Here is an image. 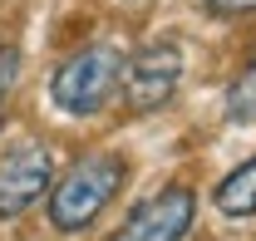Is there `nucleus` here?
I'll return each instance as SVG.
<instances>
[{"mask_svg": "<svg viewBox=\"0 0 256 241\" xmlns=\"http://www.w3.org/2000/svg\"><path fill=\"white\" fill-rule=\"evenodd\" d=\"M118 182H124V162H118L114 152H89V158H79L60 182H50V226L64 232V236L84 232L98 212L114 202Z\"/></svg>", "mask_w": 256, "mask_h": 241, "instance_id": "f257e3e1", "label": "nucleus"}, {"mask_svg": "<svg viewBox=\"0 0 256 241\" xmlns=\"http://www.w3.org/2000/svg\"><path fill=\"white\" fill-rule=\"evenodd\" d=\"M118 79H124V54L114 44H89L79 50L74 60H64L50 79V98L60 104L64 114H98L114 94H118Z\"/></svg>", "mask_w": 256, "mask_h": 241, "instance_id": "f03ea898", "label": "nucleus"}, {"mask_svg": "<svg viewBox=\"0 0 256 241\" xmlns=\"http://www.w3.org/2000/svg\"><path fill=\"white\" fill-rule=\"evenodd\" d=\"M124 104L133 114H153L162 108L178 84H182V44L178 40H158V44H143L133 60H124Z\"/></svg>", "mask_w": 256, "mask_h": 241, "instance_id": "7ed1b4c3", "label": "nucleus"}, {"mask_svg": "<svg viewBox=\"0 0 256 241\" xmlns=\"http://www.w3.org/2000/svg\"><path fill=\"white\" fill-rule=\"evenodd\" d=\"M197 222V197L192 187H162L158 197L138 202L128 212V222L104 241H182Z\"/></svg>", "mask_w": 256, "mask_h": 241, "instance_id": "20e7f679", "label": "nucleus"}, {"mask_svg": "<svg viewBox=\"0 0 256 241\" xmlns=\"http://www.w3.org/2000/svg\"><path fill=\"white\" fill-rule=\"evenodd\" d=\"M54 182V158L44 143H20L0 158V222L20 216L40 202V192H50Z\"/></svg>", "mask_w": 256, "mask_h": 241, "instance_id": "39448f33", "label": "nucleus"}, {"mask_svg": "<svg viewBox=\"0 0 256 241\" xmlns=\"http://www.w3.org/2000/svg\"><path fill=\"white\" fill-rule=\"evenodd\" d=\"M217 207L226 216H256V158L217 182Z\"/></svg>", "mask_w": 256, "mask_h": 241, "instance_id": "423d86ee", "label": "nucleus"}, {"mask_svg": "<svg viewBox=\"0 0 256 241\" xmlns=\"http://www.w3.org/2000/svg\"><path fill=\"white\" fill-rule=\"evenodd\" d=\"M226 118L232 123H252L256 118V60L236 74V84L226 89Z\"/></svg>", "mask_w": 256, "mask_h": 241, "instance_id": "0eeeda50", "label": "nucleus"}, {"mask_svg": "<svg viewBox=\"0 0 256 241\" xmlns=\"http://www.w3.org/2000/svg\"><path fill=\"white\" fill-rule=\"evenodd\" d=\"M15 74H20V50L15 44H0V104H5V94L15 84Z\"/></svg>", "mask_w": 256, "mask_h": 241, "instance_id": "6e6552de", "label": "nucleus"}, {"mask_svg": "<svg viewBox=\"0 0 256 241\" xmlns=\"http://www.w3.org/2000/svg\"><path fill=\"white\" fill-rule=\"evenodd\" d=\"M212 15H252L256 10V0H202Z\"/></svg>", "mask_w": 256, "mask_h": 241, "instance_id": "1a4fd4ad", "label": "nucleus"}, {"mask_svg": "<svg viewBox=\"0 0 256 241\" xmlns=\"http://www.w3.org/2000/svg\"><path fill=\"white\" fill-rule=\"evenodd\" d=\"M0 123H5V108H0Z\"/></svg>", "mask_w": 256, "mask_h": 241, "instance_id": "9d476101", "label": "nucleus"}, {"mask_svg": "<svg viewBox=\"0 0 256 241\" xmlns=\"http://www.w3.org/2000/svg\"><path fill=\"white\" fill-rule=\"evenodd\" d=\"M128 5H138V0H128Z\"/></svg>", "mask_w": 256, "mask_h": 241, "instance_id": "9b49d317", "label": "nucleus"}]
</instances>
